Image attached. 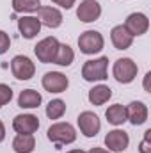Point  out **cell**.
<instances>
[{
    "mask_svg": "<svg viewBox=\"0 0 151 153\" xmlns=\"http://www.w3.org/2000/svg\"><path fill=\"white\" fill-rule=\"evenodd\" d=\"M11 71L13 75L16 76L18 80H29L34 76V71H36V66L34 62L25 57V55H16L13 61H11Z\"/></svg>",
    "mask_w": 151,
    "mask_h": 153,
    "instance_id": "obj_6",
    "label": "cell"
},
{
    "mask_svg": "<svg viewBox=\"0 0 151 153\" xmlns=\"http://www.w3.org/2000/svg\"><path fill=\"white\" fill-rule=\"evenodd\" d=\"M48 139L57 143V144H70L76 139V134H75V128L70 125V123H55L48 128L46 132Z\"/></svg>",
    "mask_w": 151,
    "mask_h": 153,
    "instance_id": "obj_4",
    "label": "cell"
},
{
    "mask_svg": "<svg viewBox=\"0 0 151 153\" xmlns=\"http://www.w3.org/2000/svg\"><path fill=\"white\" fill-rule=\"evenodd\" d=\"M57 48H59L57 38L50 36V38H44L43 41H39L38 45L34 46V52H36V55H38V59L41 62L48 64V62H53V61H55Z\"/></svg>",
    "mask_w": 151,
    "mask_h": 153,
    "instance_id": "obj_5",
    "label": "cell"
},
{
    "mask_svg": "<svg viewBox=\"0 0 151 153\" xmlns=\"http://www.w3.org/2000/svg\"><path fill=\"white\" fill-rule=\"evenodd\" d=\"M135 76H137V64L132 59L124 57L114 62V78L119 84H130L135 80Z\"/></svg>",
    "mask_w": 151,
    "mask_h": 153,
    "instance_id": "obj_3",
    "label": "cell"
},
{
    "mask_svg": "<svg viewBox=\"0 0 151 153\" xmlns=\"http://www.w3.org/2000/svg\"><path fill=\"white\" fill-rule=\"evenodd\" d=\"M41 103V94L34 89H25L18 96V105L21 109H36Z\"/></svg>",
    "mask_w": 151,
    "mask_h": 153,
    "instance_id": "obj_19",
    "label": "cell"
},
{
    "mask_svg": "<svg viewBox=\"0 0 151 153\" xmlns=\"http://www.w3.org/2000/svg\"><path fill=\"white\" fill-rule=\"evenodd\" d=\"M18 29L21 32V36L25 39H32L34 36H38L41 30V22L34 16H21L18 20Z\"/></svg>",
    "mask_w": 151,
    "mask_h": 153,
    "instance_id": "obj_15",
    "label": "cell"
},
{
    "mask_svg": "<svg viewBox=\"0 0 151 153\" xmlns=\"http://www.w3.org/2000/svg\"><path fill=\"white\" fill-rule=\"evenodd\" d=\"M4 137H5V128H4V123L0 121V143L4 141Z\"/></svg>",
    "mask_w": 151,
    "mask_h": 153,
    "instance_id": "obj_29",
    "label": "cell"
},
{
    "mask_svg": "<svg viewBox=\"0 0 151 153\" xmlns=\"http://www.w3.org/2000/svg\"><path fill=\"white\" fill-rule=\"evenodd\" d=\"M89 153H110L109 150H103V148H91Z\"/></svg>",
    "mask_w": 151,
    "mask_h": 153,
    "instance_id": "obj_28",
    "label": "cell"
},
{
    "mask_svg": "<svg viewBox=\"0 0 151 153\" xmlns=\"http://www.w3.org/2000/svg\"><path fill=\"white\" fill-rule=\"evenodd\" d=\"M107 66H109V59L107 57H100L94 61H87L82 68V76L87 82H94V80H105L107 78Z\"/></svg>",
    "mask_w": 151,
    "mask_h": 153,
    "instance_id": "obj_1",
    "label": "cell"
},
{
    "mask_svg": "<svg viewBox=\"0 0 151 153\" xmlns=\"http://www.w3.org/2000/svg\"><path fill=\"white\" fill-rule=\"evenodd\" d=\"M41 7L39 0H13V9L16 13H32Z\"/></svg>",
    "mask_w": 151,
    "mask_h": 153,
    "instance_id": "obj_22",
    "label": "cell"
},
{
    "mask_svg": "<svg viewBox=\"0 0 151 153\" xmlns=\"http://www.w3.org/2000/svg\"><path fill=\"white\" fill-rule=\"evenodd\" d=\"M64 112H66V103L62 100H52L46 105V116L50 119H59V117H62Z\"/></svg>",
    "mask_w": 151,
    "mask_h": 153,
    "instance_id": "obj_23",
    "label": "cell"
},
{
    "mask_svg": "<svg viewBox=\"0 0 151 153\" xmlns=\"http://www.w3.org/2000/svg\"><path fill=\"white\" fill-rule=\"evenodd\" d=\"M112 96V89L109 85H94L91 91H89V102L93 105H103L105 102H109Z\"/></svg>",
    "mask_w": 151,
    "mask_h": 153,
    "instance_id": "obj_18",
    "label": "cell"
},
{
    "mask_svg": "<svg viewBox=\"0 0 151 153\" xmlns=\"http://www.w3.org/2000/svg\"><path fill=\"white\" fill-rule=\"evenodd\" d=\"M11 98H13V89L9 85H5V84H0V107L9 103Z\"/></svg>",
    "mask_w": 151,
    "mask_h": 153,
    "instance_id": "obj_24",
    "label": "cell"
},
{
    "mask_svg": "<svg viewBox=\"0 0 151 153\" xmlns=\"http://www.w3.org/2000/svg\"><path fill=\"white\" fill-rule=\"evenodd\" d=\"M100 14H101V7L96 0H84L76 9V16L84 23H91V22L98 20Z\"/></svg>",
    "mask_w": 151,
    "mask_h": 153,
    "instance_id": "obj_10",
    "label": "cell"
},
{
    "mask_svg": "<svg viewBox=\"0 0 151 153\" xmlns=\"http://www.w3.org/2000/svg\"><path fill=\"white\" fill-rule=\"evenodd\" d=\"M78 48L82 53L85 55H93L101 52L103 48V36L98 30H85L84 34H80L78 38Z\"/></svg>",
    "mask_w": 151,
    "mask_h": 153,
    "instance_id": "obj_2",
    "label": "cell"
},
{
    "mask_svg": "<svg viewBox=\"0 0 151 153\" xmlns=\"http://www.w3.org/2000/svg\"><path fill=\"white\" fill-rule=\"evenodd\" d=\"M36 148V141L32 134H18L13 141V150L16 153H32Z\"/></svg>",
    "mask_w": 151,
    "mask_h": 153,
    "instance_id": "obj_17",
    "label": "cell"
},
{
    "mask_svg": "<svg viewBox=\"0 0 151 153\" xmlns=\"http://www.w3.org/2000/svg\"><path fill=\"white\" fill-rule=\"evenodd\" d=\"M78 126H80V130H82V134L85 137H94L100 132L101 125H100V117L94 112L85 111V112H82L78 116Z\"/></svg>",
    "mask_w": 151,
    "mask_h": 153,
    "instance_id": "obj_9",
    "label": "cell"
},
{
    "mask_svg": "<svg viewBox=\"0 0 151 153\" xmlns=\"http://www.w3.org/2000/svg\"><path fill=\"white\" fill-rule=\"evenodd\" d=\"M52 2L57 4V5H61V7H64V9H70L75 4V0H52Z\"/></svg>",
    "mask_w": 151,
    "mask_h": 153,
    "instance_id": "obj_27",
    "label": "cell"
},
{
    "mask_svg": "<svg viewBox=\"0 0 151 153\" xmlns=\"http://www.w3.org/2000/svg\"><path fill=\"white\" fill-rule=\"evenodd\" d=\"M128 143H130V139L124 130H112L105 135V146L109 148V152H124L128 148Z\"/></svg>",
    "mask_w": 151,
    "mask_h": 153,
    "instance_id": "obj_11",
    "label": "cell"
},
{
    "mask_svg": "<svg viewBox=\"0 0 151 153\" xmlns=\"http://www.w3.org/2000/svg\"><path fill=\"white\" fill-rule=\"evenodd\" d=\"M107 121L110 123V125H115V126H119V125H123L124 121H126V109L121 105V103H115V105H110L109 109H107Z\"/></svg>",
    "mask_w": 151,
    "mask_h": 153,
    "instance_id": "obj_20",
    "label": "cell"
},
{
    "mask_svg": "<svg viewBox=\"0 0 151 153\" xmlns=\"http://www.w3.org/2000/svg\"><path fill=\"white\" fill-rule=\"evenodd\" d=\"M126 119L132 125H135V126L146 123V119H148V107L142 102H132L128 105V109H126Z\"/></svg>",
    "mask_w": 151,
    "mask_h": 153,
    "instance_id": "obj_14",
    "label": "cell"
},
{
    "mask_svg": "<svg viewBox=\"0 0 151 153\" xmlns=\"http://www.w3.org/2000/svg\"><path fill=\"white\" fill-rule=\"evenodd\" d=\"M9 45H11L9 36H7L4 30H0V55H2V53H5V52L9 50Z\"/></svg>",
    "mask_w": 151,
    "mask_h": 153,
    "instance_id": "obj_25",
    "label": "cell"
},
{
    "mask_svg": "<svg viewBox=\"0 0 151 153\" xmlns=\"http://www.w3.org/2000/svg\"><path fill=\"white\" fill-rule=\"evenodd\" d=\"M70 85L68 76L59 73V71H50L43 76V87L48 93H64Z\"/></svg>",
    "mask_w": 151,
    "mask_h": 153,
    "instance_id": "obj_8",
    "label": "cell"
},
{
    "mask_svg": "<svg viewBox=\"0 0 151 153\" xmlns=\"http://www.w3.org/2000/svg\"><path fill=\"white\" fill-rule=\"evenodd\" d=\"M110 38H112V43L117 50H126L132 46V41H133V36H130V32L124 29V25H117L114 27L112 32H110Z\"/></svg>",
    "mask_w": 151,
    "mask_h": 153,
    "instance_id": "obj_16",
    "label": "cell"
},
{
    "mask_svg": "<svg viewBox=\"0 0 151 153\" xmlns=\"http://www.w3.org/2000/svg\"><path fill=\"white\" fill-rule=\"evenodd\" d=\"M68 153H85V152H82V150H71V152H68Z\"/></svg>",
    "mask_w": 151,
    "mask_h": 153,
    "instance_id": "obj_30",
    "label": "cell"
},
{
    "mask_svg": "<svg viewBox=\"0 0 151 153\" xmlns=\"http://www.w3.org/2000/svg\"><path fill=\"white\" fill-rule=\"evenodd\" d=\"M150 137H151V130H146V134H144V141L141 143V153H151Z\"/></svg>",
    "mask_w": 151,
    "mask_h": 153,
    "instance_id": "obj_26",
    "label": "cell"
},
{
    "mask_svg": "<svg viewBox=\"0 0 151 153\" xmlns=\"http://www.w3.org/2000/svg\"><path fill=\"white\" fill-rule=\"evenodd\" d=\"M73 59H75V53H73L71 46L70 45H59L57 55H55V61L53 62L59 64V66H70L73 62Z\"/></svg>",
    "mask_w": 151,
    "mask_h": 153,
    "instance_id": "obj_21",
    "label": "cell"
},
{
    "mask_svg": "<svg viewBox=\"0 0 151 153\" xmlns=\"http://www.w3.org/2000/svg\"><path fill=\"white\" fill-rule=\"evenodd\" d=\"M38 20L41 22V25H46L50 29H57L62 23V14L55 7H39Z\"/></svg>",
    "mask_w": 151,
    "mask_h": 153,
    "instance_id": "obj_13",
    "label": "cell"
},
{
    "mask_svg": "<svg viewBox=\"0 0 151 153\" xmlns=\"http://www.w3.org/2000/svg\"><path fill=\"white\" fill-rule=\"evenodd\" d=\"M124 29L130 32V36H142L146 34V30L150 29V20L146 14L142 13H133L126 18L124 22Z\"/></svg>",
    "mask_w": 151,
    "mask_h": 153,
    "instance_id": "obj_7",
    "label": "cell"
},
{
    "mask_svg": "<svg viewBox=\"0 0 151 153\" xmlns=\"http://www.w3.org/2000/svg\"><path fill=\"white\" fill-rule=\"evenodd\" d=\"M13 128L18 134H34L39 128V119L32 114H20L13 119Z\"/></svg>",
    "mask_w": 151,
    "mask_h": 153,
    "instance_id": "obj_12",
    "label": "cell"
}]
</instances>
